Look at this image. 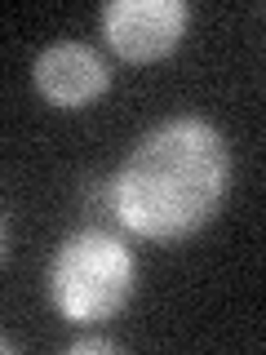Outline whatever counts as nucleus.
<instances>
[{"instance_id": "nucleus-1", "label": "nucleus", "mask_w": 266, "mask_h": 355, "mask_svg": "<svg viewBox=\"0 0 266 355\" xmlns=\"http://www.w3.org/2000/svg\"><path fill=\"white\" fill-rule=\"evenodd\" d=\"M231 147L204 116H169L133 142L111 173V214L142 240H186L227 200Z\"/></svg>"}, {"instance_id": "nucleus-2", "label": "nucleus", "mask_w": 266, "mask_h": 355, "mask_svg": "<svg viewBox=\"0 0 266 355\" xmlns=\"http://www.w3.org/2000/svg\"><path fill=\"white\" fill-rule=\"evenodd\" d=\"M133 288H138V258L116 231L89 227L62 236L49 262V302L58 306L66 324H107L111 315L129 306Z\"/></svg>"}, {"instance_id": "nucleus-3", "label": "nucleus", "mask_w": 266, "mask_h": 355, "mask_svg": "<svg viewBox=\"0 0 266 355\" xmlns=\"http://www.w3.org/2000/svg\"><path fill=\"white\" fill-rule=\"evenodd\" d=\"M103 36L125 62H160L182 44L191 5L186 0H107Z\"/></svg>"}, {"instance_id": "nucleus-4", "label": "nucleus", "mask_w": 266, "mask_h": 355, "mask_svg": "<svg viewBox=\"0 0 266 355\" xmlns=\"http://www.w3.org/2000/svg\"><path fill=\"white\" fill-rule=\"evenodd\" d=\"M31 85L49 107L85 111L111 89V67L85 40H53L31 58Z\"/></svg>"}, {"instance_id": "nucleus-5", "label": "nucleus", "mask_w": 266, "mask_h": 355, "mask_svg": "<svg viewBox=\"0 0 266 355\" xmlns=\"http://www.w3.org/2000/svg\"><path fill=\"white\" fill-rule=\"evenodd\" d=\"M125 347H120L116 338H107V333H85V338H76L71 347H66V355H120Z\"/></svg>"}, {"instance_id": "nucleus-6", "label": "nucleus", "mask_w": 266, "mask_h": 355, "mask_svg": "<svg viewBox=\"0 0 266 355\" xmlns=\"http://www.w3.org/2000/svg\"><path fill=\"white\" fill-rule=\"evenodd\" d=\"M9 258V218H5V209H0V262Z\"/></svg>"}, {"instance_id": "nucleus-7", "label": "nucleus", "mask_w": 266, "mask_h": 355, "mask_svg": "<svg viewBox=\"0 0 266 355\" xmlns=\"http://www.w3.org/2000/svg\"><path fill=\"white\" fill-rule=\"evenodd\" d=\"M18 351H22V342H18V338H9V333L0 329V355H18Z\"/></svg>"}]
</instances>
